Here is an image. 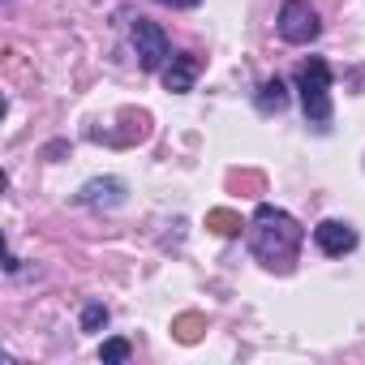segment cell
<instances>
[{
  "mask_svg": "<svg viewBox=\"0 0 365 365\" xmlns=\"http://www.w3.org/2000/svg\"><path fill=\"white\" fill-rule=\"evenodd\" d=\"M78 202L82 207H120L125 202V180H116V176H95V180H86V185L78 190Z\"/></svg>",
  "mask_w": 365,
  "mask_h": 365,
  "instance_id": "7",
  "label": "cell"
},
{
  "mask_svg": "<svg viewBox=\"0 0 365 365\" xmlns=\"http://www.w3.org/2000/svg\"><path fill=\"white\" fill-rule=\"evenodd\" d=\"M275 26H279V39L284 43H314L318 31H322V22H318V14H314L309 0H284Z\"/></svg>",
  "mask_w": 365,
  "mask_h": 365,
  "instance_id": "4",
  "label": "cell"
},
{
  "mask_svg": "<svg viewBox=\"0 0 365 365\" xmlns=\"http://www.w3.org/2000/svg\"><path fill=\"white\" fill-rule=\"evenodd\" d=\"M254 103H258V112H267V116H271V112H284V108H288V86H284V78H267V82L258 86V99H254Z\"/></svg>",
  "mask_w": 365,
  "mask_h": 365,
  "instance_id": "8",
  "label": "cell"
},
{
  "mask_svg": "<svg viewBox=\"0 0 365 365\" xmlns=\"http://www.w3.org/2000/svg\"><path fill=\"white\" fill-rule=\"evenodd\" d=\"M228 185H232V190H254V194H262L267 180H262L258 172H232V176H228Z\"/></svg>",
  "mask_w": 365,
  "mask_h": 365,
  "instance_id": "13",
  "label": "cell"
},
{
  "mask_svg": "<svg viewBox=\"0 0 365 365\" xmlns=\"http://www.w3.org/2000/svg\"><path fill=\"white\" fill-rule=\"evenodd\" d=\"M301 241H305V228L288 211H279L271 202H258V211L250 220V250H254V258L267 271L288 275L292 262H297V254H301Z\"/></svg>",
  "mask_w": 365,
  "mask_h": 365,
  "instance_id": "1",
  "label": "cell"
},
{
  "mask_svg": "<svg viewBox=\"0 0 365 365\" xmlns=\"http://www.w3.org/2000/svg\"><path fill=\"white\" fill-rule=\"evenodd\" d=\"M129 356H133L129 339H103V348H99V361H103V365H125Z\"/></svg>",
  "mask_w": 365,
  "mask_h": 365,
  "instance_id": "11",
  "label": "cell"
},
{
  "mask_svg": "<svg viewBox=\"0 0 365 365\" xmlns=\"http://www.w3.org/2000/svg\"><path fill=\"white\" fill-rule=\"evenodd\" d=\"M129 35H133L138 69H142V73H159V69L172 61V43H168V35H163V26H159V22H150V18H133Z\"/></svg>",
  "mask_w": 365,
  "mask_h": 365,
  "instance_id": "3",
  "label": "cell"
},
{
  "mask_svg": "<svg viewBox=\"0 0 365 365\" xmlns=\"http://www.w3.org/2000/svg\"><path fill=\"white\" fill-rule=\"evenodd\" d=\"M314 241H318V250H322V254L344 258V254H352V250H356V228H352V224H344V220H322V224L314 228Z\"/></svg>",
  "mask_w": 365,
  "mask_h": 365,
  "instance_id": "5",
  "label": "cell"
},
{
  "mask_svg": "<svg viewBox=\"0 0 365 365\" xmlns=\"http://www.w3.org/2000/svg\"><path fill=\"white\" fill-rule=\"evenodd\" d=\"M198 73H202V61H198L194 52H180V56H172V61L163 65V86H168L172 95H185V91H194Z\"/></svg>",
  "mask_w": 365,
  "mask_h": 365,
  "instance_id": "6",
  "label": "cell"
},
{
  "mask_svg": "<svg viewBox=\"0 0 365 365\" xmlns=\"http://www.w3.org/2000/svg\"><path fill=\"white\" fill-rule=\"evenodd\" d=\"M99 327H108V305L103 301H91L82 309V331H99Z\"/></svg>",
  "mask_w": 365,
  "mask_h": 365,
  "instance_id": "12",
  "label": "cell"
},
{
  "mask_svg": "<svg viewBox=\"0 0 365 365\" xmlns=\"http://www.w3.org/2000/svg\"><path fill=\"white\" fill-rule=\"evenodd\" d=\"M297 91H301V108H305V120L327 133L331 129V65L322 56H309L301 61L297 69Z\"/></svg>",
  "mask_w": 365,
  "mask_h": 365,
  "instance_id": "2",
  "label": "cell"
},
{
  "mask_svg": "<svg viewBox=\"0 0 365 365\" xmlns=\"http://www.w3.org/2000/svg\"><path fill=\"white\" fill-rule=\"evenodd\" d=\"M159 5H172V9H198L202 0H159Z\"/></svg>",
  "mask_w": 365,
  "mask_h": 365,
  "instance_id": "14",
  "label": "cell"
},
{
  "mask_svg": "<svg viewBox=\"0 0 365 365\" xmlns=\"http://www.w3.org/2000/svg\"><path fill=\"white\" fill-rule=\"evenodd\" d=\"M202 331H207V318H202V314H180V318L172 322V335H176L180 344H198Z\"/></svg>",
  "mask_w": 365,
  "mask_h": 365,
  "instance_id": "9",
  "label": "cell"
},
{
  "mask_svg": "<svg viewBox=\"0 0 365 365\" xmlns=\"http://www.w3.org/2000/svg\"><path fill=\"white\" fill-rule=\"evenodd\" d=\"M207 228H211L215 237H237V232H241V215L228 211V207H215V211H207Z\"/></svg>",
  "mask_w": 365,
  "mask_h": 365,
  "instance_id": "10",
  "label": "cell"
}]
</instances>
